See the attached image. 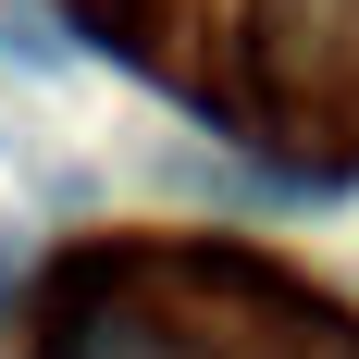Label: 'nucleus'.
<instances>
[{"label":"nucleus","mask_w":359,"mask_h":359,"mask_svg":"<svg viewBox=\"0 0 359 359\" xmlns=\"http://www.w3.org/2000/svg\"><path fill=\"white\" fill-rule=\"evenodd\" d=\"M37 359H186V347L161 323H137V310H62Z\"/></svg>","instance_id":"nucleus-1"}]
</instances>
